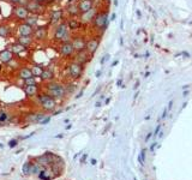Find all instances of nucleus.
Returning <instances> with one entry per match:
<instances>
[{"label":"nucleus","mask_w":192,"mask_h":180,"mask_svg":"<svg viewBox=\"0 0 192 180\" xmlns=\"http://www.w3.org/2000/svg\"><path fill=\"white\" fill-rule=\"evenodd\" d=\"M68 27H67V23L64 22V23H59L54 30V34H53V39L55 41H61L63 42H67L70 41V33H68Z\"/></svg>","instance_id":"nucleus-1"},{"label":"nucleus","mask_w":192,"mask_h":180,"mask_svg":"<svg viewBox=\"0 0 192 180\" xmlns=\"http://www.w3.org/2000/svg\"><path fill=\"white\" fill-rule=\"evenodd\" d=\"M47 91H48V95H51L52 97L54 99H61L65 96L66 94V89L59 84V83H55V82H52L47 85Z\"/></svg>","instance_id":"nucleus-2"},{"label":"nucleus","mask_w":192,"mask_h":180,"mask_svg":"<svg viewBox=\"0 0 192 180\" xmlns=\"http://www.w3.org/2000/svg\"><path fill=\"white\" fill-rule=\"evenodd\" d=\"M92 22H94L95 28L105 31L107 29V25H108V15L106 12H97Z\"/></svg>","instance_id":"nucleus-3"},{"label":"nucleus","mask_w":192,"mask_h":180,"mask_svg":"<svg viewBox=\"0 0 192 180\" xmlns=\"http://www.w3.org/2000/svg\"><path fill=\"white\" fill-rule=\"evenodd\" d=\"M39 101H40L42 108H43L45 111H48V112L54 111V108H55V106H57L54 97H52V96L48 95V94H47V95H40V96H39Z\"/></svg>","instance_id":"nucleus-4"},{"label":"nucleus","mask_w":192,"mask_h":180,"mask_svg":"<svg viewBox=\"0 0 192 180\" xmlns=\"http://www.w3.org/2000/svg\"><path fill=\"white\" fill-rule=\"evenodd\" d=\"M68 73L71 76V78L73 79H78L82 77V73H83V65L77 62V61H73L68 65Z\"/></svg>","instance_id":"nucleus-5"},{"label":"nucleus","mask_w":192,"mask_h":180,"mask_svg":"<svg viewBox=\"0 0 192 180\" xmlns=\"http://www.w3.org/2000/svg\"><path fill=\"white\" fill-rule=\"evenodd\" d=\"M59 52L63 57L67 58V57H72L76 52L73 45H72V41H67V42H63L59 47Z\"/></svg>","instance_id":"nucleus-6"},{"label":"nucleus","mask_w":192,"mask_h":180,"mask_svg":"<svg viewBox=\"0 0 192 180\" xmlns=\"http://www.w3.org/2000/svg\"><path fill=\"white\" fill-rule=\"evenodd\" d=\"M15 17L19 21H25L29 17V11H28L27 6L18 5L17 7H15Z\"/></svg>","instance_id":"nucleus-7"},{"label":"nucleus","mask_w":192,"mask_h":180,"mask_svg":"<svg viewBox=\"0 0 192 180\" xmlns=\"http://www.w3.org/2000/svg\"><path fill=\"white\" fill-rule=\"evenodd\" d=\"M91 55H92V54H90L86 49L80 51V52H76V61L79 62V64H82V65H85L86 62L90 61Z\"/></svg>","instance_id":"nucleus-8"},{"label":"nucleus","mask_w":192,"mask_h":180,"mask_svg":"<svg viewBox=\"0 0 192 180\" xmlns=\"http://www.w3.org/2000/svg\"><path fill=\"white\" fill-rule=\"evenodd\" d=\"M18 34H19V36H33L34 35V28L24 22V23L19 24Z\"/></svg>","instance_id":"nucleus-9"},{"label":"nucleus","mask_w":192,"mask_h":180,"mask_svg":"<svg viewBox=\"0 0 192 180\" xmlns=\"http://www.w3.org/2000/svg\"><path fill=\"white\" fill-rule=\"evenodd\" d=\"M72 45H73L76 52H80V51L86 49V41H85V39L82 37V36H76V37L72 40Z\"/></svg>","instance_id":"nucleus-10"},{"label":"nucleus","mask_w":192,"mask_h":180,"mask_svg":"<svg viewBox=\"0 0 192 180\" xmlns=\"http://www.w3.org/2000/svg\"><path fill=\"white\" fill-rule=\"evenodd\" d=\"M25 6H27L28 11L34 13V15H37V13H40L42 11V6H41V4L37 1V0H30V1L27 3Z\"/></svg>","instance_id":"nucleus-11"},{"label":"nucleus","mask_w":192,"mask_h":180,"mask_svg":"<svg viewBox=\"0 0 192 180\" xmlns=\"http://www.w3.org/2000/svg\"><path fill=\"white\" fill-rule=\"evenodd\" d=\"M13 59L15 58H13V53H12L11 49L0 51V62H1V64H9Z\"/></svg>","instance_id":"nucleus-12"},{"label":"nucleus","mask_w":192,"mask_h":180,"mask_svg":"<svg viewBox=\"0 0 192 180\" xmlns=\"http://www.w3.org/2000/svg\"><path fill=\"white\" fill-rule=\"evenodd\" d=\"M99 46H100V41L96 39V37H92L90 40L86 41V51L90 53V54H94L96 51L99 49Z\"/></svg>","instance_id":"nucleus-13"},{"label":"nucleus","mask_w":192,"mask_h":180,"mask_svg":"<svg viewBox=\"0 0 192 180\" xmlns=\"http://www.w3.org/2000/svg\"><path fill=\"white\" fill-rule=\"evenodd\" d=\"M78 7H79L80 13H85L90 11L91 9H94V3H92V0H80L78 4Z\"/></svg>","instance_id":"nucleus-14"},{"label":"nucleus","mask_w":192,"mask_h":180,"mask_svg":"<svg viewBox=\"0 0 192 180\" xmlns=\"http://www.w3.org/2000/svg\"><path fill=\"white\" fill-rule=\"evenodd\" d=\"M96 13H97V12L95 11V9H91L90 11H88V12H85V13H82V16H80V21H82V22H84V23L91 22V21H94V18H95Z\"/></svg>","instance_id":"nucleus-15"},{"label":"nucleus","mask_w":192,"mask_h":180,"mask_svg":"<svg viewBox=\"0 0 192 180\" xmlns=\"http://www.w3.org/2000/svg\"><path fill=\"white\" fill-rule=\"evenodd\" d=\"M67 13H68L71 17H76V16H78V15L80 13L79 7H78V4H76V3H71V4H68V5H67Z\"/></svg>","instance_id":"nucleus-16"},{"label":"nucleus","mask_w":192,"mask_h":180,"mask_svg":"<svg viewBox=\"0 0 192 180\" xmlns=\"http://www.w3.org/2000/svg\"><path fill=\"white\" fill-rule=\"evenodd\" d=\"M18 76H19V78H22L23 80L34 77L33 71H31V68H29V67H22V68L19 70V72H18Z\"/></svg>","instance_id":"nucleus-17"},{"label":"nucleus","mask_w":192,"mask_h":180,"mask_svg":"<svg viewBox=\"0 0 192 180\" xmlns=\"http://www.w3.org/2000/svg\"><path fill=\"white\" fill-rule=\"evenodd\" d=\"M34 36L36 40H43L47 36V29L45 27H39L37 29L34 30Z\"/></svg>","instance_id":"nucleus-18"},{"label":"nucleus","mask_w":192,"mask_h":180,"mask_svg":"<svg viewBox=\"0 0 192 180\" xmlns=\"http://www.w3.org/2000/svg\"><path fill=\"white\" fill-rule=\"evenodd\" d=\"M11 51H12L13 54H22V53H24V52L27 51V47L23 46V45L19 43V42H17V43H13V45L11 46Z\"/></svg>","instance_id":"nucleus-19"},{"label":"nucleus","mask_w":192,"mask_h":180,"mask_svg":"<svg viewBox=\"0 0 192 180\" xmlns=\"http://www.w3.org/2000/svg\"><path fill=\"white\" fill-rule=\"evenodd\" d=\"M61 18H63V10H54L51 13L52 23H58V22L61 21Z\"/></svg>","instance_id":"nucleus-20"},{"label":"nucleus","mask_w":192,"mask_h":180,"mask_svg":"<svg viewBox=\"0 0 192 180\" xmlns=\"http://www.w3.org/2000/svg\"><path fill=\"white\" fill-rule=\"evenodd\" d=\"M24 93L27 96H34L37 94V86L36 85H25L24 86Z\"/></svg>","instance_id":"nucleus-21"},{"label":"nucleus","mask_w":192,"mask_h":180,"mask_svg":"<svg viewBox=\"0 0 192 180\" xmlns=\"http://www.w3.org/2000/svg\"><path fill=\"white\" fill-rule=\"evenodd\" d=\"M53 77H54V73H53V71L51 68H45L42 74H41V79L42 80H52Z\"/></svg>","instance_id":"nucleus-22"},{"label":"nucleus","mask_w":192,"mask_h":180,"mask_svg":"<svg viewBox=\"0 0 192 180\" xmlns=\"http://www.w3.org/2000/svg\"><path fill=\"white\" fill-rule=\"evenodd\" d=\"M66 23H67V27H68L70 30H77V29L80 28V22L77 21V19H70Z\"/></svg>","instance_id":"nucleus-23"},{"label":"nucleus","mask_w":192,"mask_h":180,"mask_svg":"<svg viewBox=\"0 0 192 180\" xmlns=\"http://www.w3.org/2000/svg\"><path fill=\"white\" fill-rule=\"evenodd\" d=\"M18 42L22 43L23 46L28 47V46H30L33 43V36H19Z\"/></svg>","instance_id":"nucleus-24"},{"label":"nucleus","mask_w":192,"mask_h":180,"mask_svg":"<svg viewBox=\"0 0 192 180\" xmlns=\"http://www.w3.org/2000/svg\"><path fill=\"white\" fill-rule=\"evenodd\" d=\"M43 70H45V68H43L41 65H34V66L31 67V71H33L34 77H41Z\"/></svg>","instance_id":"nucleus-25"},{"label":"nucleus","mask_w":192,"mask_h":180,"mask_svg":"<svg viewBox=\"0 0 192 180\" xmlns=\"http://www.w3.org/2000/svg\"><path fill=\"white\" fill-rule=\"evenodd\" d=\"M24 22H25L27 24H29V25H31V27L34 28V27H36V25H37L39 18H37V16H29Z\"/></svg>","instance_id":"nucleus-26"},{"label":"nucleus","mask_w":192,"mask_h":180,"mask_svg":"<svg viewBox=\"0 0 192 180\" xmlns=\"http://www.w3.org/2000/svg\"><path fill=\"white\" fill-rule=\"evenodd\" d=\"M10 34V28L6 25H0V36L1 37H7Z\"/></svg>","instance_id":"nucleus-27"},{"label":"nucleus","mask_w":192,"mask_h":180,"mask_svg":"<svg viewBox=\"0 0 192 180\" xmlns=\"http://www.w3.org/2000/svg\"><path fill=\"white\" fill-rule=\"evenodd\" d=\"M24 83H25V85H36V79H35V77H31V78L25 79Z\"/></svg>","instance_id":"nucleus-28"},{"label":"nucleus","mask_w":192,"mask_h":180,"mask_svg":"<svg viewBox=\"0 0 192 180\" xmlns=\"http://www.w3.org/2000/svg\"><path fill=\"white\" fill-rule=\"evenodd\" d=\"M28 170H30V164H29V163H25V164H24V167H23V172L27 174V173H28Z\"/></svg>","instance_id":"nucleus-29"},{"label":"nucleus","mask_w":192,"mask_h":180,"mask_svg":"<svg viewBox=\"0 0 192 180\" xmlns=\"http://www.w3.org/2000/svg\"><path fill=\"white\" fill-rule=\"evenodd\" d=\"M9 66H11V68H16V67H17V62L15 61V59L9 62Z\"/></svg>","instance_id":"nucleus-30"},{"label":"nucleus","mask_w":192,"mask_h":180,"mask_svg":"<svg viewBox=\"0 0 192 180\" xmlns=\"http://www.w3.org/2000/svg\"><path fill=\"white\" fill-rule=\"evenodd\" d=\"M11 4H15V5H21L22 4V0H9Z\"/></svg>","instance_id":"nucleus-31"},{"label":"nucleus","mask_w":192,"mask_h":180,"mask_svg":"<svg viewBox=\"0 0 192 180\" xmlns=\"http://www.w3.org/2000/svg\"><path fill=\"white\" fill-rule=\"evenodd\" d=\"M108 59H109V55H108V54H106V55H105V57L101 59V65H103V64H105V62H106Z\"/></svg>","instance_id":"nucleus-32"},{"label":"nucleus","mask_w":192,"mask_h":180,"mask_svg":"<svg viewBox=\"0 0 192 180\" xmlns=\"http://www.w3.org/2000/svg\"><path fill=\"white\" fill-rule=\"evenodd\" d=\"M9 145H10L11 148H13V147H16V145H17V141H11V142L9 143Z\"/></svg>","instance_id":"nucleus-33"},{"label":"nucleus","mask_w":192,"mask_h":180,"mask_svg":"<svg viewBox=\"0 0 192 180\" xmlns=\"http://www.w3.org/2000/svg\"><path fill=\"white\" fill-rule=\"evenodd\" d=\"M76 0H68V4H71V3H74Z\"/></svg>","instance_id":"nucleus-34"},{"label":"nucleus","mask_w":192,"mask_h":180,"mask_svg":"<svg viewBox=\"0 0 192 180\" xmlns=\"http://www.w3.org/2000/svg\"><path fill=\"white\" fill-rule=\"evenodd\" d=\"M1 68H3V66H1V62H0V71H1Z\"/></svg>","instance_id":"nucleus-35"},{"label":"nucleus","mask_w":192,"mask_h":180,"mask_svg":"<svg viewBox=\"0 0 192 180\" xmlns=\"http://www.w3.org/2000/svg\"><path fill=\"white\" fill-rule=\"evenodd\" d=\"M55 1H59V0H55Z\"/></svg>","instance_id":"nucleus-36"}]
</instances>
